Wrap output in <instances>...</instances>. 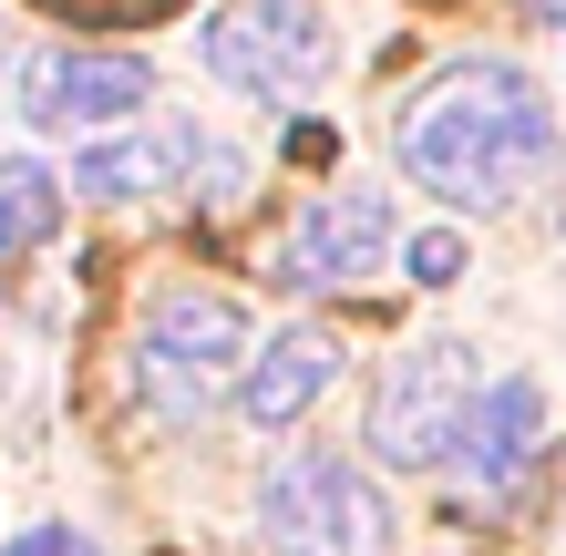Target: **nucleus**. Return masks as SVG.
I'll list each match as a JSON object with an SVG mask.
<instances>
[{"label":"nucleus","mask_w":566,"mask_h":556,"mask_svg":"<svg viewBox=\"0 0 566 556\" xmlns=\"http://www.w3.org/2000/svg\"><path fill=\"white\" fill-rule=\"evenodd\" d=\"M207 62L248 104H310L340 73V31H329L319 0H248V11H227L207 31Z\"/></svg>","instance_id":"nucleus-5"},{"label":"nucleus","mask_w":566,"mask_h":556,"mask_svg":"<svg viewBox=\"0 0 566 556\" xmlns=\"http://www.w3.org/2000/svg\"><path fill=\"white\" fill-rule=\"evenodd\" d=\"M381 258H391V196L381 186H329L279 238V279L289 289H350V279H371Z\"/></svg>","instance_id":"nucleus-7"},{"label":"nucleus","mask_w":566,"mask_h":556,"mask_svg":"<svg viewBox=\"0 0 566 556\" xmlns=\"http://www.w3.org/2000/svg\"><path fill=\"white\" fill-rule=\"evenodd\" d=\"M329 381H340V340L329 331H279V340H258V361L238 371V412L258 433H289Z\"/></svg>","instance_id":"nucleus-10"},{"label":"nucleus","mask_w":566,"mask_h":556,"mask_svg":"<svg viewBox=\"0 0 566 556\" xmlns=\"http://www.w3.org/2000/svg\"><path fill=\"white\" fill-rule=\"evenodd\" d=\"M536 11H546V21H566V0H536Z\"/></svg>","instance_id":"nucleus-15"},{"label":"nucleus","mask_w":566,"mask_h":556,"mask_svg":"<svg viewBox=\"0 0 566 556\" xmlns=\"http://www.w3.org/2000/svg\"><path fill=\"white\" fill-rule=\"evenodd\" d=\"M474 402H484V361H474V350H463V340H412L402 361L381 371V391H371V453L402 464V474L453 464Z\"/></svg>","instance_id":"nucleus-4"},{"label":"nucleus","mask_w":566,"mask_h":556,"mask_svg":"<svg viewBox=\"0 0 566 556\" xmlns=\"http://www.w3.org/2000/svg\"><path fill=\"white\" fill-rule=\"evenodd\" d=\"M248 361H258V319L238 300H217V289H165V300L145 310V331H135V381L165 412H196Z\"/></svg>","instance_id":"nucleus-3"},{"label":"nucleus","mask_w":566,"mask_h":556,"mask_svg":"<svg viewBox=\"0 0 566 556\" xmlns=\"http://www.w3.org/2000/svg\"><path fill=\"white\" fill-rule=\"evenodd\" d=\"M145 104H155V62L145 52L62 42V52H31V73H21V124L31 135H104V124L145 114Z\"/></svg>","instance_id":"nucleus-6"},{"label":"nucleus","mask_w":566,"mask_h":556,"mask_svg":"<svg viewBox=\"0 0 566 556\" xmlns=\"http://www.w3.org/2000/svg\"><path fill=\"white\" fill-rule=\"evenodd\" d=\"M536 443H546V391L525 371H505V381H484V402H474V422H463L453 464H463L474 495H505V484L536 464Z\"/></svg>","instance_id":"nucleus-9"},{"label":"nucleus","mask_w":566,"mask_h":556,"mask_svg":"<svg viewBox=\"0 0 566 556\" xmlns=\"http://www.w3.org/2000/svg\"><path fill=\"white\" fill-rule=\"evenodd\" d=\"M258 546L269 556H391V505L350 453H289L258 484Z\"/></svg>","instance_id":"nucleus-2"},{"label":"nucleus","mask_w":566,"mask_h":556,"mask_svg":"<svg viewBox=\"0 0 566 556\" xmlns=\"http://www.w3.org/2000/svg\"><path fill=\"white\" fill-rule=\"evenodd\" d=\"M62 217V176L42 155H0V258H31Z\"/></svg>","instance_id":"nucleus-11"},{"label":"nucleus","mask_w":566,"mask_h":556,"mask_svg":"<svg viewBox=\"0 0 566 556\" xmlns=\"http://www.w3.org/2000/svg\"><path fill=\"white\" fill-rule=\"evenodd\" d=\"M0 381H11V361H0Z\"/></svg>","instance_id":"nucleus-16"},{"label":"nucleus","mask_w":566,"mask_h":556,"mask_svg":"<svg viewBox=\"0 0 566 556\" xmlns=\"http://www.w3.org/2000/svg\"><path fill=\"white\" fill-rule=\"evenodd\" d=\"M391 155H402V176L422 196H443V207H505L556 155V104H546V83L525 73V62H443L402 104Z\"/></svg>","instance_id":"nucleus-1"},{"label":"nucleus","mask_w":566,"mask_h":556,"mask_svg":"<svg viewBox=\"0 0 566 556\" xmlns=\"http://www.w3.org/2000/svg\"><path fill=\"white\" fill-rule=\"evenodd\" d=\"M196 124H145V135H104L73 155V176H62V196H93V207H135V196H176L196 176Z\"/></svg>","instance_id":"nucleus-8"},{"label":"nucleus","mask_w":566,"mask_h":556,"mask_svg":"<svg viewBox=\"0 0 566 556\" xmlns=\"http://www.w3.org/2000/svg\"><path fill=\"white\" fill-rule=\"evenodd\" d=\"M52 11H73V21H104V31H135L155 11H176V0H52Z\"/></svg>","instance_id":"nucleus-13"},{"label":"nucleus","mask_w":566,"mask_h":556,"mask_svg":"<svg viewBox=\"0 0 566 556\" xmlns=\"http://www.w3.org/2000/svg\"><path fill=\"white\" fill-rule=\"evenodd\" d=\"M0 556H104V546H93L83 526H21V536L0 546Z\"/></svg>","instance_id":"nucleus-14"},{"label":"nucleus","mask_w":566,"mask_h":556,"mask_svg":"<svg viewBox=\"0 0 566 556\" xmlns=\"http://www.w3.org/2000/svg\"><path fill=\"white\" fill-rule=\"evenodd\" d=\"M402 269H412V289H453L463 279V238L453 227H422V238H402Z\"/></svg>","instance_id":"nucleus-12"}]
</instances>
